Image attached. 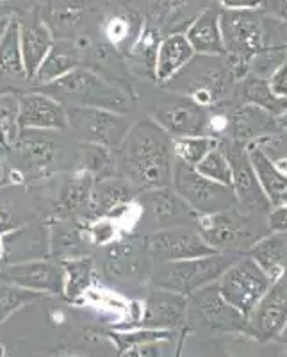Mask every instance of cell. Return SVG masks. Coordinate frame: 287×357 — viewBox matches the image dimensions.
I'll use <instances>...</instances> for the list:
<instances>
[{
    "instance_id": "4316f807",
    "label": "cell",
    "mask_w": 287,
    "mask_h": 357,
    "mask_svg": "<svg viewBox=\"0 0 287 357\" xmlns=\"http://www.w3.org/2000/svg\"><path fill=\"white\" fill-rule=\"evenodd\" d=\"M194 57V50L191 49L184 33L166 34L157 47V56H155L154 81L159 86H164L166 82L177 75L187 63Z\"/></svg>"
},
{
    "instance_id": "7bdbcfd3",
    "label": "cell",
    "mask_w": 287,
    "mask_h": 357,
    "mask_svg": "<svg viewBox=\"0 0 287 357\" xmlns=\"http://www.w3.org/2000/svg\"><path fill=\"white\" fill-rule=\"evenodd\" d=\"M267 232L275 234H287V204L271 207L266 216Z\"/></svg>"
},
{
    "instance_id": "9f6ffc18",
    "label": "cell",
    "mask_w": 287,
    "mask_h": 357,
    "mask_svg": "<svg viewBox=\"0 0 287 357\" xmlns=\"http://www.w3.org/2000/svg\"><path fill=\"white\" fill-rule=\"evenodd\" d=\"M57 357H81V356H73V354H63V356H57Z\"/></svg>"
},
{
    "instance_id": "ab89813d",
    "label": "cell",
    "mask_w": 287,
    "mask_h": 357,
    "mask_svg": "<svg viewBox=\"0 0 287 357\" xmlns=\"http://www.w3.org/2000/svg\"><path fill=\"white\" fill-rule=\"evenodd\" d=\"M84 247L82 241V232L73 225H59L54 232H50V254H61L70 257H79L75 256L81 248Z\"/></svg>"
},
{
    "instance_id": "816d5d0a",
    "label": "cell",
    "mask_w": 287,
    "mask_h": 357,
    "mask_svg": "<svg viewBox=\"0 0 287 357\" xmlns=\"http://www.w3.org/2000/svg\"><path fill=\"white\" fill-rule=\"evenodd\" d=\"M279 126H280V129H287V113L284 114V116L279 118Z\"/></svg>"
},
{
    "instance_id": "b9f144b4",
    "label": "cell",
    "mask_w": 287,
    "mask_h": 357,
    "mask_svg": "<svg viewBox=\"0 0 287 357\" xmlns=\"http://www.w3.org/2000/svg\"><path fill=\"white\" fill-rule=\"evenodd\" d=\"M109 340H113L114 345L118 347V352L125 354L127 350L134 349L136 345H141L146 341H168L171 337L170 331H155V329H143L132 334H120L111 333L107 334Z\"/></svg>"
},
{
    "instance_id": "52a82bcc",
    "label": "cell",
    "mask_w": 287,
    "mask_h": 357,
    "mask_svg": "<svg viewBox=\"0 0 287 357\" xmlns=\"http://www.w3.org/2000/svg\"><path fill=\"white\" fill-rule=\"evenodd\" d=\"M171 188L196 215H210L238 207L231 186H223L203 177L193 167H187L177 159L171 174Z\"/></svg>"
},
{
    "instance_id": "bcb514c9",
    "label": "cell",
    "mask_w": 287,
    "mask_h": 357,
    "mask_svg": "<svg viewBox=\"0 0 287 357\" xmlns=\"http://www.w3.org/2000/svg\"><path fill=\"white\" fill-rule=\"evenodd\" d=\"M91 236H93V240L100 245L105 243V241H109L114 236L113 223L107 222V220H97V223L91 227Z\"/></svg>"
},
{
    "instance_id": "7402d4cb",
    "label": "cell",
    "mask_w": 287,
    "mask_h": 357,
    "mask_svg": "<svg viewBox=\"0 0 287 357\" xmlns=\"http://www.w3.org/2000/svg\"><path fill=\"white\" fill-rule=\"evenodd\" d=\"M17 20L18 31H20V49L22 57H24L25 75L33 81L41 61L49 54L50 47L56 40H54L50 29L41 20L36 8L22 13L20 17H17Z\"/></svg>"
},
{
    "instance_id": "603a6c76",
    "label": "cell",
    "mask_w": 287,
    "mask_h": 357,
    "mask_svg": "<svg viewBox=\"0 0 287 357\" xmlns=\"http://www.w3.org/2000/svg\"><path fill=\"white\" fill-rule=\"evenodd\" d=\"M187 317V296L155 286L145 302L141 325L145 329H173Z\"/></svg>"
},
{
    "instance_id": "1f68e13d",
    "label": "cell",
    "mask_w": 287,
    "mask_h": 357,
    "mask_svg": "<svg viewBox=\"0 0 287 357\" xmlns=\"http://www.w3.org/2000/svg\"><path fill=\"white\" fill-rule=\"evenodd\" d=\"M247 151L255 175L259 178L261 188L266 199L270 200L271 207L287 204V175L280 172L255 143H248Z\"/></svg>"
},
{
    "instance_id": "60d3db41",
    "label": "cell",
    "mask_w": 287,
    "mask_h": 357,
    "mask_svg": "<svg viewBox=\"0 0 287 357\" xmlns=\"http://www.w3.org/2000/svg\"><path fill=\"white\" fill-rule=\"evenodd\" d=\"M255 145L259 146L261 151L266 154L280 172L287 175V129H280L279 132L266 136V138L254 142Z\"/></svg>"
},
{
    "instance_id": "484cf974",
    "label": "cell",
    "mask_w": 287,
    "mask_h": 357,
    "mask_svg": "<svg viewBox=\"0 0 287 357\" xmlns=\"http://www.w3.org/2000/svg\"><path fill=\"white\" fill-rule=\"evenodd\" d=\"M222 8L210 4L187 25L186 34L191 49L200 56H225L222 29H219Z\"/></svg>"
},
{
    "instance_id": "ffe728a7",
    "label": "cell",
    "mask_w": 287,
    "mask_h": 357,
    "mask_svg": "<svg viewBox=\"0 0 287 357\" xmlns=\"http://www.w3.org/2000/svg\"><path fill=\"white\" fill-rule=\"evenodd\" d=\"M136 195L138 191L122 177L97 181L89 193L84 220L97 222V220L116 218L127 211V207L136 199Z\"/></svg>"
},
{
    "instance_id": "8fae6325",
    "label": "cell",
    "mask_w": 287,
    "mask_h": 357,
    "mask_svg": "<svg viewBox=\"0 0 287 357\" xmlns=\"http://www.w3.org/2000/svg\"><path fill=\"white\" fill-rule=\"evenodd\" d=\"M68 127L82 143L118 149L130 129V120L125 113H116L97 107H66Z\"/></svg>"
},
{
    "instance_id": "6f0895ef",
    "label": "cell",
    "mask_w": 287,
    "mask_h": 357,
    "mask_svg": "<svg viewBox=\"0 0 287 357\" xmlns=\"http://www.w3.org/2000/svg\"><path fill=\"white\" fill-rule=\"evenodd\" d=\"M8 111V107H0V114H4Z\"/></svg>"
},
{
    "instance_id": "9a60e30c",
    "label": "cell",
    "mask_w": 287,
    "mask_h": 357,
    "mask_svg": "<svg viewBox=\"0 0 287 357\" xmlns=\"http://www.w3.org/2000/svg\"><path fill=\"white\" fill-rule=\"evenodd\" d=\"M154 261L146 250L145 238H129L114 243L104 261V275L107 280H145L152 277Z\"/></svg>"
},
{
    "instance_id": "5b68a950",
    "label": "cell",
    "mask_w": 287,
    "mask_h": 357,
    "mask_svg": "<svg viewBox=\"0 0 287 357\" xmlns=\"http://www.w3.org/2000/svg\"><path fill=\"white\" fill-rule=\"evenodd\" d=\"M194 227L212 250L232 254H245L255 241L267 234L266 220L245 215L238 207L199 215Z\"/></svg>"
},
{
    "instance_id": "74e56055",
    "label": "cell",
    "mask_w": 287,
    "mask_h": 357,
    "mask_svg": "<svg viewBox=\"0 0 287 357\" xmlns=\"http://www.w3.org/2000/svg\"><path fill=\"white\" fill-rule=\"evenodd\" d=\"M43 296L45 293L25 289L17 284H9V282L0 280V325L4 324L13 312H17L18 309L40 301Z\"/></svg>"
},
{
    "instance_id": "277c9868",
    "label": "cell",
    "mask_w": 287,
    "mask_h": 357,
    "mask_svg": "<svg viewBox=\"0 0 287 357\" xmlns=\"http://www.w3.org/2000/svg\"><path fill=\"white\" fill-rule=\"evenodd\" d=\"M241 256L243 254L215 252V254L194 257V259L159 263L157 268L152 270L150 279L157 288L189 296L194 291L202 289L203 286H209L219 280V277Z\"/></svg>"
},
{
    "instance_id": "7c38bea8",
    "label": "cell",
    "mask_w": 287,
    "mask_h": 357,
    "mask_svg": "<svg viewBox=\"0 0 287 357\" xmlns=\"http://www.w3.org/2000/svg\"><path fill=\"white\" fill-rule=\"evenodd\" d=\"M207 114L209 109L200 106L199 102L187 95L168 93L161 98L152 109V120L170 134L171 138H186V136H205Z\"/></svg>"
},
{
    "instance_id": "5bb4252c",
    "label": "cell",
    "mask_w": 287,
    "mask_h": 357,
    "mask_svg": "<svg viewBox=\"0 0 287 357\" xmlns=\"http://www.w3.org/2000/svg\"><path fill=\"white\" fill-rule=\"evenodd\" d=\"M36 9L54 40L77 41L95 15L93 0H41Z\"/></svg>"
},
{
    "instance_id": "f1b7e54d",
    "label": "cell",
    "mask_w": 287,
    "mask_h": 357,
    "mask_svg": "<svg viewBox=\"0 0 287 357\" xmlns=\"http://www.w3.org/2000/svg\"><path fill=\"white\" fill-rule=\"evenodd\" d=\"M81 54L82 49L77 41L56 40L50 47L49 54L41 61L33 81L40 86H45L61 79L63 75L81 66Z\"/></svg>"
},
{
    "instance_id": "ba28073f",
    "label": "cell",
    "mask_w": 287,
    "mask_h": 357,
    "mask_svg": "<svg viewBox=\"0 0 287 357\" xmlns=\"http://www.w3.org/2000/svg\"><path fill=\"white\" fill-rule=\"evenodd\" d=\"M218 145L225 152L228 165H231L232 191L235 195L238 209L245 215L254 216V218L266 220L271 204L264 195L259 178H257L254 167H251L247 145L234 142V139H225V142H219Z\"/></svg>"
},
{
    "instance_id": "d6a6232c",
    "label": "cell",
    "mask_w": 287,
    "mask_h": 357,
    "mask_svg": "<svg viewBox=\"0 0 287 357\" xmlns=\"http://www.w3.org/2000/svg\"><path fill=\"white\" fill-rule=\"evenodd\" d=\"M141 29L143 22L134 9H120L104 22L105 34L116 50H129L138 40Z\"/></svg>"
},
{
    "instance_id": "f907efd6",
    "label": "cell",
    "mask_w": 287,
    "mask_h": 357,
    "mask_svg": "<svg viewBox=\"0 0 287 357\" xmlns=\"http://www.w3.org/2000/svg\"><path fill=\"white\" fill-rule=\"evenodd\" d=\"M11 18H13V15H2V17H0V41H2V38H4L9 24H11Z\"/></svg>"
},
{
    "instance_id": "6da1fadb",
    "label": "cell",
    "mask_w": 287,
    "mask_h": 357,
    "mask_svg": "<svg viewBox=\"0 0 287 357\" xmlns=\"http://www.w3.org/2000/svg\"><path fill=\"white\" fill-rule=\"evenodd\" d=\"M173 138L152 118L132 123L116 152V175L138 193L171 186Z\"/></svg>"
},
{
    "instance_id": "c3c4849f",
    "label": "cell",
    "mask_w": 287,
    "mask_h": 357,
    "mask_svg": "<svg viewBox=\"0 0 287 357\" xmlns=\"http://www.w3.org/2000/svg\"><path fill=\"white\" fill-rule=\"evenodd\" d=\"M266 6L271 17L287 25V0H266Z\"/></svg>"
},
{
    "instance_id": "83f0119b",
    "label": "cell",
    "mask_w": 287,
    "mask_h": 357,
    "mask_svg": "<svg viewBox=\"0 0 287 357\" xmlns=\"http://www.w3.org/2000/svg\"><path fill=\"white\" fill-rule=\"evenodd\" d=\"M93 183V177L86 174V172H81V174H75L72 177L65 178L56 190V197H54V216L61 220V222L75 218L77 215L84 216Z\"/></svg>"
},
{
    "instance_id": "f5cc1de1",
    "label": "cell",
    "mask_w": 287,
    "mask_h": 357,
    "mask_svg": "<svg viewBox=\"0 0 287 357\" xmlns=\"http://www.w3.org/2000/svg\"><path fill=\"white\" fill-rule=\"evenodd\" d=\"M280 341H284V343H287V324H286V327H284L282 329V333H280Z\"/></svg>"
},
{
    "instance_id": "7a4b0ae2",
    "label": "cell",
    "mask_w": 287,
    "mask_h": 357,
    "mask_svg": "<svg viewBox=\"0 0 287 357\" xmlns=\"http://www.w3.org/2000/svg\"><path fill=\"white\" fill-rule=\"evenodd\" d=\"M235 79L226 63L225 56H200L194 57L162 88L173 93L187 95L205 109L231 100Z\"/></svg>"
},
{
    "instance_id": "f546056e",
    "label": "cell",
    "mask_w": 287,
    "mask_h": 357,
    "mask_svg": "<svg viewBox=\"0 0 287 357\" xmlns=\"http://www.w3.org/2000/svg\"><path fill=\"white\" fill-rule=\"evenodd\" d=\"M231 100L235 104H251L261 107L277 120L287 113V98L277 97L271 91L267 79H259L254 75H245L235 82Z\"/></svg>"
},
{
    "instance_id": "44dd1931",
    "label": "cell",
    "mask_w": 287,
    "mask_h": 357,
    "mask_svg": "<svg viewBox=\"0 0 287 357\" xmlns=\"http://www.w3.org/2000/svg\"><path fill=\"white\" fill-rule=\"evenodd\" d=\"M50 254V229L47 225H22L2 238V264L47 259Z\"/></svg>"
},
{
    "instance_id": "4dcf8cb0",
    "label": "cell",
    "mask_w": 287,
    "mask_h": 357,
    "mask_svg": "<svg viewBox=\"0 0 287 357\" xmlns=\"http://www.w3.org/2000/svg\"><path fill=\"white\" fill-rule=\"evenodd\" d=\"M245 254L254 259L273 282L287 268V234L267 232L255 241Z\"/></svg>"
},
{
    "instance_id": "11a10c76",
    "label": "cell",
    "mask_w": 287,
    "mask_h": 357,
    "mask_svg": "<svg viewBox=\"0 0 287 357\" xmlns=\"http://www.w3.org/2000/svg\"><path fill=\"white\" fill-rule=\"evenodd\" d=\"M6 152H9L8 149H4V146H0V158H2V155H4Z\"/></svg>"
},
{
    "instance_id": "7dc6e473",
    "label": "cell",
    "mask_w": 287,
    "mask_h": 357,
    "mask_svg": "<svg viewBox=\"0 0 287 357\" xmlns=\"http://www.w3.org/2000/svg\"><path fill=\"white\" fill-rule=\"evenodd\" d=\"M218 6L226 11H243V9H259L263 0H218Z\"/></svg>"
},
{
    "instance_id": "9c48e42d",
    "label": "cell",
    "mask_w": 287,
    "mask_h": 357,
    "mask_svg": "<svg viewBox=\"0 0 287 357\" xmlns=\"http://www.w3.org/2000/svg\"><path fill=\"white\" fill-rule=\"evenodd\" d=\"M187 317L210 333L250 334L248 318L223 298L218 280L187 296Z\"/></svg>"
},
{
    "instance_id": "836d02e7",
    "label": "cell",
    "mask_w": 287,
    "mask_h": 357,
    "mask_svg": "<svg viewBox=\"0 0 287 357\" xmlns=\"http://www.w3.org/2000/svg\"><path fill=\"white\" fill-rule=\"evenodd\" d=\"M81 168L89 174L93 181H105V178L118 177L116 175V152L109 146L97 145V143H82L81 151Z\"/></svg>"
},
{
    "instance_id": "681fc988",
    "label": "cell",
    "mask_w": 287,
    "mask_h": 357,
    "mask_svg": "<svg viewBox=\"0 0 287 357\" xmlns=\"http://www.w3.org/2000/svg\"><path fill=\"white\" fill-rule=\"evenodd\" d=\"M9 177H11V174H9L8 167H6V162L0 159V188L6 186V184L9 183Z\"/></svg>"
},
{
    "instance_id": "cb8c5ba5",
    "label": "cell",
    "mask_w": 287,
    "mask_h": 357,
    "mask_svg": "<svg viewBox=\"0 0 287 357\" xmlns=\"http://www.w3.org/2000/svg\"><path fill=\"white\" fill-rule=\"evenodd\" d=\"M228 116H231V138L228 139H234L243 145L259 142L280 130L279 120L275 116H271L270 113L251 104H235L231 100Z\"/></svg>"
},
{
    "instance_id": "30bf717a",
    "label": "cell",
    "mask_w": 287,
    "mask_h": 357,
    "mask_svg": "<svg viewBox=\"0 0 287 357\" xmlns=\"http://www.w3.org/2000/svg\"><path fill=\"white\" fill-rule=\"evenodd\" d=\"M271 286V279L254 259L243 254L218 280V289L232 307L250 317Z\"/></svg>"
},
{
    "instance_id": "ac0fdd59",
    "label": "cell",
    "mask_w": 287,
    "mask_h": 357,
    "mask_svg": "<svg viewBox=\"0 0 287 357\" xmlns=\"http://www.w3.org/2000/svg\"><path fill=\"white\" fill-rule=\"evenodd\" d=\"M139 204L143 207V216L157 231L178 225H193L199 218V215L191 211V207L175 193L171 186L143 191Z\"/></svg>"
},
{
    "instance_id": "4fadbf2b",
    "label": "cell",
    "mask_w": 287,
    "mask_h": 357,
    "mask_svg": "<svg viewBox=\"0 0 287 357\" xmlns=\"http://www.w3.org/2000/svg\"><path fill=\"white\" fill-rule=\"evenodd\" d=\"M145 243L150 257L157 264L215 254V250L202 240L194 225H178L152 232L145 238Z\"/></svg>"
},
{
    "instance_id": "8992f818",
    "label": "cell",
    "mask_w": 287,
    "mask_h": 357,
    "mask_svg": "<svg viewBox=\"0 0 287 357\" xmlns=\"http://www.w3.org/2000/svg\"><path fill=\"white\" fill-rule=\"evenodd\" d=\"M219 29H222L225 59L238 82L247 75L251 59L264 47L263 17L257 13V9H243V11L222 9Z\"/></svg>"
},
{
    "instance_id": "e0dca14e",
    "label": "cell",
    "mask_w": 287,
    "mask_h": 357,
    "mask_svg": "<svg viewBox=\"0 0 287 357\" xmlns=\"http://www.w3.org/2000/svg\"><path fill=\"white\" fill-rule=\"evenodd\" d=\"M287 324V268L282 275L273 280L263 301L248 317L250 336L257 340H273L280 336Z\"/></svg>"
},
{
    "instance_id": "e575fe53",
    "label": "cell",
    "mask_w": 287,
    "mask_h": 357,
    "mask_svg": "<svg viewBox=\"0 0 287 357\" xmlns=\"http://www.w3.org/2000/svg\"><path fill=\"white\" fill-rule=\"evenodd\" d=\"M0 77L27 79L20 49V31L17 17L11 18L8 31L0 41Z\"/></svg>"
},
{
    "instance_id": "8d00e7d4",
    "label": "cell",
    "mask_w": 287,
    "mask_h": 357,
    "mask_svg": "<svg viewBox=\"0 0 287 357\" xmlns=\"http://www.w3.org/2000/svg\"><path fill=\"white\" fill-rule=\"evenodd\" d=\"M218 142L209 136H186V138L173 139V155L177 161L184 162L187 167H196Z\"/></svg>"
},
{
    "instance_id": "3957f363",
    "label": "cell",
    "mask_w": 287,
    "mask_h": 357,
    "mask_svg": "<svg viewBox=\"0 0 287 357\" xmlns=\"http://www.w3.org/2000/svg\"><path fill=\"white\" fill-rule=\"evenodd\" d=\"M38 91L50 95L65 107H97L127 114L130 106L123 89L84 66L72 70L50 84L40 86Z\"/></svg>"
},
{
    "instance_id": "ee69618b",
    "label": "cell",
    "mask_w": 287,
    "mask_h": 357,
    "mask_svg": "<svg viewBox=\"0 0 287 357\" xmlns=\"http://www.w3.org/2000/svg\"><path fill=\"white\" fill-rule=\"evenodd\" d=\"M162 341H146L122 354L123 357H161Z\"/></svg>"
},
{
    "instance_id": "2e32d148",
    "label": "cell",
    "mask_w": 287,
    "mask_h": 357,
    "mask_svg": "<svg viewBox=\"0 0 287 357\" xmlns=\"http://www.w3.org/2000/svg\"><path fill=\"white\" fill-rule=\"evenodd\" d=\"M0 280L20 288L40 293L65 295V273L63 266L49 259L24 261V263L2 264Z\"/></svg>"
},
{
    "instance_id": "d590c367",
    "label": "cell",
    "mask_w": 287,
    "mask_h": 357,
    "mask_svg": "<svg viewBox=\"0 0 287 357\" xmlns=\"http://www.w3.org/2000/svg\"><path fill=\"white\" fill-rule=\"evenodd\" d=\"M65 273V295L68 298H77L91 284L93 277V259L86 256L70 257L61 263Z\"/></svg>"
},
{
    "instance_id": "f6af8a7d",
    "label": "cell",
    "mask_w": 287,
    "mask_h": 357,
    "mask_svg": "<svg viewBox=\"0 0 287 357\" xmlns=\"http://www.w3.org/2000/svg\"><path fill=\"white\" fill-rule=\"evenodd\" d=\"M267 82H270L271 91H273L277 97L287 98V61L267 79Z\"/></svg>"
},
{
    "instance_id": "d6986e66",
    "label": "cell",
    "mask_w": 287,
    "mask_h": 357,
    "mask_svg": "<svg viewBox=\"0 0 287 357\" xmlns=\"http://www.w3.org/2000/svg\"><path fill=\"white\" fill-rule=\"evenodd\" d=\"M17 123L20 130H63L68 129L66 107L61 102L41 91L18 97Z\"/></svg>"
},
{
    "instance_id": "db71d44e",
    "label": "cell",
    "mask_w": 287,
    "mask_h": 357,
    "mask_svg": "<svg viewBox=\"0 0 287 357\" xmlns=\"http://www.w3.org/2000/svg\"><path fill=\"white\" fill-rule=\"evenodd\" d=\"M184 336H186V331H184L183 340H180V343H178V349H177V354H175V357H180V350H183V341H184Z\"/></svg>"
},
{
    "instance_id": "d4e9b609",
    "label": "cell",
    "mask_w": 287,
    "mask_h": 357,
    "mask_svg": "<svg viewBox=\"0 0 287 357\" xmlns=\"http://www.w3.org/2000/svg\"><path fill=\"white\" fill-rule=\"evenodd\" d=\"M11 149L18 168L24 172H43L56 161L59 152L57 143L38 130H20Z\"/></svg>"
},
{
    "instance_id": "f35d334b",
    "label": "cell",
    "mask_w": 287,
    "mask_h": 357,
    "mask_svg": "<svg viewBox=\"0 0 287 357\" xmlns=\"http://www.w3.org/2000/svg\"><path fill=\"white\" fill-rule=\"evenodd\" d=\"M194 170L199 172L203 177L215 181V183L223 184V186L232 188V172L231 165H228V159H226L225 152L218 146H215L202 161L194 167Z\"/></svg>"
}]
</instances>
